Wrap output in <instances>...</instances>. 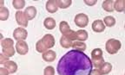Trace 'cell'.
<instances>
[{
    "label": "cell",
    "mask_w": 125,
    "mask_h": 75,
    "mask_svg": "<svg viewBox=\"0 0 125 75\" xmlns=\"http://www.w3.org/2000/svg\"><path fill=\"white\" fill-rule=\"evenodd\" d=\"M93 68L92 60L83 52L70 50L64 54L57 64L59 75H90Z\"/></svg>",
    "instance_id": "6da1fadb"
},
{
    "label": "cell",
    "mask_w": 125,
    "mask_h": 75,
    "mask_svg": "<svg viewBox=\"0 0 125 75\" xmlns=\"http://www.w3.org/2000/svg\"><path fill=\"white\" fill-rule=\"evenodd\" d=\"M92 57V64L95 66V67H101L103 64L104 63V59L103 57V51L100 48L94 49L91 53Z\"/></svg>",
    "instance_id": "7a4b0ae2"
},
{
    "label": "cell",
    "mask_w": 125,
    "mask_h": 75,
    "mask_svg": "<svg viewBox=\"0 0 125 75\" xmlns=\"http://www.w3.org/2000/svg\"><path fill=\"white\" fill-rule=\"evenodd\" d=\"M121 46L122 44L120 41L115 40V39H109L106 42V50L109 54H115L120 50Z\"/></svg>",
    "instance_id": "3957f363"
},
{
    "label": "cell",
    "mask_w": 125,
    "mask_h": 75,
    "mask_svg": "<svg viewBox=\"0 0 125 75\" xmlns=\"http://www.w3.org/2000/svg\"><path fill=\"white\" fill-rule=\"evenodd\" d=\"M75 23L78 27H86L89 23V18L85 14H78L75 17Z\"/></svg>",
    "instance_id": "277c9868"
},
{
    "label": "cell",
    "mask_w": 125,
    "mask_h": 75,
    "mask_svg": "<svg viewBox=\"0 0 125 75\" xmlns=\"http://www.w3.org/2000/svg\"><path fill=\"white\" fill-rule=\"evenodd\" d=\"M28 32L23 28H18L16 29L13 32V36L15 38V40L21 42V41H24L27 38Z\"/></svg>",
    "instance_id": "5b68a950"
},
{
    "label": "cell",
    "mask_w": 125,
    "mask_h": 75,
    "mask_svg": "<svg viewBox=\"0 0 125 75\" xmlns=\"http://www.w3.org/2000/svg\"><path fill=\"white\" fill-rule=\"evenodd\" d=\"M16 20L18 25L22 26V27H27L28 26V21L29 20L26 17L24 12H22L20 10L16 12Z\"/></svg>",
    "instance_id": "8992f818"
},
{
    "label": "cell",
    "mask_w": 125,
    "mask_h": 75,
    "mask_svg": "<svg viewBox=\"0 0 125 75\" xmlns=\"http://www.w3.org/2000/svg\"><path fill=\"white\" fill-rule=\"evenodd\" d=\"M16 50L21 55H24L28 53L29 51V48H28V44L24 42V41H21V42H18L16 44Z\"/></svg>",
    "instance_id": "52a82bcc"
},
{
    "label": "cell",
    "mask_w": 125,
    "mask_h": 75,
    "mask_svg": "<svg viewBox=\"0 0 125 75\" xmlns=\"http://www.w3.org/2000/svg\"><path fill=\"white\" fill-rule=\"evenodd\" d=\"M42 42L47 48H52L55 45V38L52 35H45L42 39Z\"/></svg>",
    "instance_id": "ba28073f"
},
{
    "label": "cell",
    "mask_w": 125,
    "mask_h": 75,
    "mask_svg": "<svg viewBox=\"0 0 125 75\" xmlns=\"http://www.w3.org/2000/svg\"><path fill=\"white\" fill-rule=\"evenodd\" d=\"M92 29L96 33H101L105 29V24L101 20H96L92 24Z\"/></svg>",
    "instance_id": "9c48e42d"
},
{
    "label": "cell",
    "mask_w": 125,
    "mask_h": 75,
    "mask_svg": "<svg viewBox=\"0 0 125 75\" xmlns=\"http://www.w3.org/2000/svg\"><path fill=\"white\" fill-rule=\"evenodd\" d=\"M42 57H43V59L46 62H52L56 60L57 54L52 50H49V51H46L45 53H43Z\"/></svg>",
    "instance_id": "30bf717a"
},
{
    "label": "cell",
    "mask_w": 125,
    "mask_h": 75,
    "mask_svg": "<svg viewBox=\"0 0 125 75\" xmlns=\"http://www.w3.org/2000/svg\"><path fill=\"white\" fill-rule=\"evenodd\" d=\"M24 14L28 20H32L37 15V9L34 6H29L24 11Z\"/></svg>",
    "instance_id": "8fae6325"
},
{
    "label": "cell",
    "mask_w": 125,
    "mask_h": 75,
    "mask_svg": "<svg viewBox=\"0 0 125 75\" xmlns=\"http://www.w3.org/2000/svg\"><path fill=\"white\" fill-rule=\"evenodd\" d=\"M4 67L9 71L10 73H16L17 70H18V65H17V63L14 61H11V60H9V61H7L6 63H4Z\"/></svg>",
    "instance_id": "7c38bea8"
},
{
    "label": "cell",
    "mask_w": 125,
    "mask_h": 75,
    "mask_svg": "<svg viewBox=\"0 0 125 75\" xmlns=\"http://www.w3.org/2000/svg\"><path fill=\"white\" fill-rule=\"evenodd\" d=\"M58 9V6L57 4L56 1H48L46 3V10L50 12V13H55Z\"/></svg>",
    "instance_id": "4fadbf2b"
},
{
    "label": "cell",
    "mask_w": 125,
    "mask_h": 75,
    "mask_svg": "<svg viewBox=\"0 0 125 75\" xmlns=\"http://www.w3.org/2000/svg\"><path fill=\"white\" fill-rule=\"evenodd\" d=\"M76 38L79 42H83L88 39V32L86 30H78L76 32Z\"/></svg>",
    "instance_id": "5bb4252c"
},
{
    "label": "cell",
    "mask_w": 125,
    "mask_h": 75,
    "mask_svg": "<svg viewBox=\"0 0 125 75\" xmlns=\"http://www.w3.org/2000/svg\"><path fill=\"white\" fill-rule=\"evenodd\" d=\"M60 44L62 48H69L70 47H72V41L69 39L66 35H62L60 39Z\"/></svg>",
    "instance_id": "9a60e30c"
},
{
    "label": "cell",
    "mask_w": 125,
    "mask_h": 75,
    "mask_svg": "<svg viewBox=\"0 0 125 75\" xmlns=\"http://www.w3.org/2000/svg\"><path fill=\"white\" fill-rule=\"evenodd\" d=\"M43 25H44V27L47 29L51 30V29H55V27H56V21L52 17H47L43 22Z\"/></svg>",
    "instance_id": "2e32d148"
},
{
    "label": "cell",
    "mask_w": 125,
    "mask_h": 75,
    "mask_svg": "<svg viewBox=\"0 0 125 75\" xmlns=\"http://www.w3.org/2000/svg\"><path fill=\"white\" fill-rule=\"evenodd\" d=\"M114 4H115V2H114V1L107 0V1H104V2L103 3V8H104V10H105L106 11L112 12L114 10H115Z\"/></svg>",
    "instance_id": "e0dca14e"
},
{
    "label": "cell",
    "mask_w": 125,
    "mask_h": 75,
    "mask_svg": "<svg viewBox=\"0 0 125 75\" xmlns=\"http://www.w3.org/2000/svg\"><path fill=\"white\" fill-rule=\"evenodd\" d=\"M112 70V65L109 62H105V63L103 64L101 67H100L99 71L101 72L102 74H108V73H110V71Z\"/></svg>",
    "instance_id": "ac0fdd59"
},
{
    "label": "cell",
    "mask_w": 125,
    "mask_h": 75,
    "mask_svg": "<svg viewBox=\"0 0 125 75\" xmlns=\"http://www.w3.org/2000/svg\"><path fill=\"white\" fill-rule=\"evenodd\" d=\"M72 48H74L75 50H77V51L83 52V51H84V50L86 49V44L83 42H79V41H78V42H73Z\"/></svg>",
    "instance_id": "d6986e66"
},
{
    "label": "cell",
    "mask_w": 125,
    "mask_h": 75,
    "mask_svg": "<svg viewBox=\"0 0 125 75\" xmlns=\"http://www.w3.org/2000/svg\"><path fill=\"white\" fill-rule=\"evenodd\" d=\"M59 28H60V31L62 32V35H66L69 32H70L71 29H70V26L66 22H61L60 25H59Z\"/></svg>",
    "instance_id": "ffe728a7"
},
{
    "label": "cell",
    "mask_w": 125,
    "mask_h": 75,
    "mask_svg": "<svg viewBox=\"0 0 125 75\" xmlns=\"http://www.w3.org/2000/svg\"><path fill=\"white\" fill-rule=\"evenodd\" d=\"M9 10H8L6 7H1V10H0V18L2 21H5V20L8 19L9 17Z\"/></svg>",
    "instance_id": "44dd1931"
},
{
    "label": "cell",
    "mask_w": 125,
    "mask_h": 75,
    "mask_svg": "<svg viewBox=\"0 0 125 75\" xmlns=\"http://www.w3.org/2000/svg\"><path fill=\"white\" fill-rule=\"evenodd\" d=\"M36 49H37V52L39 53H42V54H43V53H45L47 51V49L48 48H46V47L44 46V44L43 43V42H42V40H39L38 42H37V44H36Z\"/></svg>",
    "instance_id": "7402d4cb"
},
{
    "label": "cell",
    "mask_w": 125,
    "mask_h": 75,
    "mask_svg": "<svg viewBox=\"0 0 125 75\" xmlns=\"http://www.w3.org/2000/svg\"><path fill=\"white\" fill-rule=\"evenodd\" d=\"M104 22L107 27H112L115 24V19L111 16H108V17H104Z\"/></svg>",
    "instance_id": "603a6c76"
},
{
    "label": "cell",
    "mask_w": 125,
    "mask_h": 75,
    "mask_svg": "<svg viewBox=\"0 0 125 75\" xmlns=\"http://www.w3.org/2000/svg\"><path fill=\"white\" fill-rule=\"evenodd\" d=\"M56 2H57V4L58 7L62 8V9H66L69 6H70L72 1H71V0H63V1H62H62L58 0V1H56Z\"/></svg>",
    "instance_id": "cb8c5ba5"
},
{
    "label": "cell",
    "mask_w": 125,
    "mask_h": 75,
    "mask_svg": "<svg viewBox=\"0 0 125 75\" xmlns=\"http://www.w3.org/2000/svg\"><path fill=\"white\" fill-rule=\"evenodd\" d=\"M2 50H3V54L9 58L13 56L14 54H15V48H14L13 47H10V48H2Z\"/></svg>",
    "instance_id": "d4e9b609"
},
{
    "label": "cell",
    "mask_w": 125,
    "mask_h": 75,
    "mask_svg": "<svg viewBox=\"0 0 125 75\" xmlns=\"http://www.w3.org/2000/svg\"><path fill=\"white\" fill-rule=\"evenodd\" d=\"M114 8H115V10H117V11H119V12L124 11L125 8H124V5H123V0H118V1H115V4H114Z\"/></svg>",
    "instance_id": "484cf974"
},
{
    "label": "cell",
    "mask_w": 125,
    "mask_h": 75,
    "mask_svg": "<svg viewBox=\"0 0 125 75\" xmlns=\"http://www.w3.org/2000/svg\"><path fill=\"white\" fill-rule=\"evenodd\" d=\"M12 4H13V7L17 10H20V9H23L25 5V1L23 0H14L12 2Z\"/></svg>",
    "instance_id": "4316f807"
},
{
    "label": "cell",
    "mask_w": 125,
    "mask_h": 75,
    "mask_svg": "<svg viewBox=\"0 0 125 75\" xmlns=\"http://www.w3.org/2000/svg\"><path fill=\"white\" fill-rule=\"evenodd\" d=\"M13 41L11 39H4L1 42V45H2V48H10V47H13Z\"/></svg>",
    "instance_id": "83f0119b"
},
{
    "label": "cell",
    "mask_w": 125,
    "mask_h": 75,
    "mask_svg": "<svg viewBox=\"0 0 125 75\" xmlns=\"http://www.w3.org/2000/svg\"><path fill=\"white\" fill-rule=\"evenodd\" d=\"M43 74L44 75H54L55 74V70L53 67H45L44 71H43Z\"/></svg>",
    "instance_id": "f1b7e54d"
},
{
    "label": "cell",
    "mask_w": 125,
    "mask_h": 75,
    "mask_svg": "<svg viewBox=\"0 0 125 75\" xmlns=\"http://www.w3.org/2000/svg\"><path fill=\"white\" fill-rule=\"evenodd\" d=\"M66 36L68 37L69 39H70V40L72 41H75V40H76V32L75 31H73V30H70V32L68 33L66 35Z\"/></svg>",
    "instance_id": "f546056e"
},
{
    "label": "cell",
    "mask_w": 125,
    "mask_h": 75,
    "mask_svg": "<svg viewBox=\"0 0 125 75\" xmlns=\"http://www.w3.org/2000/svg\"><path fill=\"white\" fill-rule=\"evenodd\" d=\"M7 61H9V57H7L6 55H4V54H1V56H0V63L4 64Z\"/></svg>",
    "instance_id": "4dcf8cb0"
},
{
    "label": "cell",
    "mask_w": 125,
    "mask_h": 75,
    "mask_svg": "<svg viewBox=\"0 0 125 75\" xmlns=\"http://www.w3.org/2000/svg\"><path fill=\"white\" fill-rule=\"evenodd\" d=\"M9 73H10L9 71L5 67H2L1 70H0V74L1 75H9Z\"/></svg>",
    "instance_id": "1f68e13d"
},
{
    "label": "cell",
    "mask_w": 125,
    "mask_h": 75,
    "mask_svg": "<svg viewBox=\"0 0 125 75\" xmlns=\"http://www.w3.org/2000/svg\"><path fill=\"white\" fill-rule=\"evenodd\" d=\"M90 75H102V73L98 69H95V70H92L91 74Z\"/></svg>",
    "instance_id": "d6a6232c"
},
{
    "label": "cell",
    "mask_w": 125,
    "mask_h": 75,
    "mask_svg": "<svg viewBox=\"0 0 125 75\" xmlns=\"http://www.w3.org/2000/svg\"><path fill=\"white\" fill-rule=\"evenodd\" d=\"M84 3H85V4H89V5L92 6V5H94V4H96V1H91V2H90V1H84Z\"/></svg>",
    "instance_id": "836d02e7"
},
{
    "label": "cell",
    "mask_w": 125,
    "mask_h": 75,
    "mask_svg": "<svg viewBox=\"0 0 125 75\" xmlns=\"http://www.w3.org/2000/svg\"><path fill=\"white\" fill-rule=\"evenodd\" d=\"M123 5H124V8H125V1H123Z\"/></svg>",
    "instance_id": "e575fe53"
}]
</instances>
